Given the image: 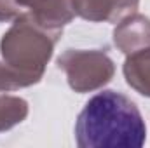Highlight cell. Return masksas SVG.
<instances>
[{
    "mask_svg": "<svg viewBox=\"0 0 150 148\" xmlns=\"http://www.w3.org/2000/svg\"><path fill=\"white\" fill-rule=\"evenodd\" d=\"M145 134L138 106L115 91L93 96L75 124L77 145L82 148H140L145 143Z\"/></svg>",
    "mask_w": 150,
    "mask_h": 148,
    "instance_id": "obj_1",
    "label": "cell"
}]
</instances>
